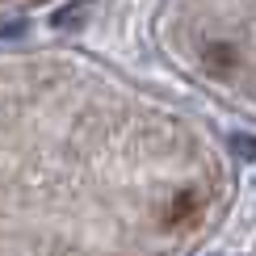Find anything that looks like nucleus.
<instances>
[{"label": "nucleus", "instance_id": "f257e3e1", "mask_svg": "<svg viewBox=\"0 0 256 256\" xmlns=\"http://www.w3.org/2000/svg\"><path fill=\"white\" fill-rule=\"evenodd\" d=\"M194 214H198V198L194 194H180V198H172V210L164 214V222H168V227H180V222L194 218Z\"/></svg>", "mask_w": 256, "mask_h": 256}, {"label": "nucleus", "instance_id": "7ed1b4c3", "mask_svg": "<svg viewBox=\"0 0 256 256\" xmlns=\"http://www.w3.org/2000/svg\"><path fill=\"white\" fill-rule=\"evenodd\" d=\"M236 152H240V156H252V152H256V143H248L244 134H236Z\"/></svg>", "mask_w": 256, "mask_h": 256}, {"label": "nucleus", "instance_id": "f03ea898", "mask_svg": "<svg viewBox=\"0 0 256 256\" xmlns=\"http://www.w3.org/2000/svg\"><path fill=\"white\" fill-rule=\"evenodd\" d=\"M231 63H236V50H231L227 42H218V46H206V68H222V72H227Z\"/></svg>", "mask_w": 256, "mask_h": 256}]
</instances>
